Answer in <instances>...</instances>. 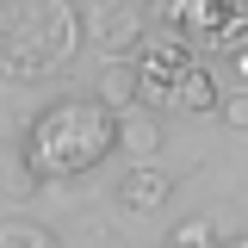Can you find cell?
Masks as SVG:
<instances>
[{"label":"cell","instance_id":"1","mask_svg":"<svg viewBox=\"0 0 248 248\" xmlns=\"http://www.w3.org/2000/svg\"><path fill=\"white\" fill-rule=\"evenodd\" d=\"M106 155H118V118L93 99V93H62L50 106H37L25 124V143H19V161L31 168V180L62 186L93 174Z\"/></svg>","mask_w":248,"mask_h":248},{"label":"cell","instance_id":"2","mask_svg":"<svg viewBox=\"0 0 248 248\" xmlns=\"http://www.w3.org/2000/svg\"><path fill=\"white\" fill-rule=\"evenodd\" d=\"M75 50H81L75 0H0V75L6 81H44L68 68Z\"/></svg>","mask_w":248,"mask_h":248},{"label":"cell","instance_id":"3","mask_svg":"<svg viewBox=\"0 0 248 248\" xmlns=\"http://www.w3.org/2000/svg\"><path fill=\"white\" fill-rule=\"evenodd\" d=\"M174 31L192 50H248V0H174Z\"/></svg>","mask_w":248,"mask_h":248},{"label":"cell","instance_id":"4","mask_svg":"<svg viewBox=\"0 0 248 248\" xmlns=\"http://www.w3.org/2000/svg\"><path fill=\"white\" fill-rule=\"evenodd\" d=\"M81 31L112 62H130L143 50V37H149V13H143V0H93L87 13H81Z\"/></svg>","mask_w":248,"mask_h":248},{"label":"cell","instance_id":"5","mask_svg":"<svg viewBox=\"0 0 248 248\" xmlns=\"http://www.w3.org/2000/svg\"><path fill=\"white\" fill-rule=\"evenodd\" d=\"M168 199H174V174H168V168L143 161V168H124V174H118V205H124V211L155 217Z\"/></svg>","mask_w":248,"mask_h":248},{"label":"cell","instance_id":"6","mask_svg":"<svg viewBox=\"0 0 248 248\" xmlns=\"http://www.w3.org/2000/svg\"><path fill=\"white\" fill-rule=\"evenodd\" d=\"M118 149L130 155V168L155 161V155H161V118H155V112H143V106L118 112Z\"/></svg>","mask_w":248,"mask_h":248},{"label":"cell","instance_id":"7","mask_svg":"<svg viewBox=\"0 0 248 248\" xmlns=\"http://www.w3.org/2000/svg\"><path fill=\"white\" fill-rule=\"evenodd\" d=\"M217 99H223V93H217L211 68H205V62H192L180 81H174V99H168V106H174V112H192V118H199V112H217Z\"/></svg>","mask_w":248,"mask_h":248},{"label":"cell","instance_id":"8","mask_svg":"<svg viewBox=\"0 0 248 248\" xmlns=\"http://www.w3.org/2000/svg\"><path fill=\"white\" fill-rule=\"evenodd\" d=\"M93 99H99L112 118H118V112H130V106H137V62H106V68H99Z\"/></svg>","mask_w":248,"mask_h":248},{"label":"cell","instance_id":"9","mask_svg":"<svg viewBox=\"0 0 248 248\" xmlns=\"http://www.w3.org/2000/svg\"><path fill=\"white\" fill-rule=\"evenodd\" d=\"M0 248H62L44 223H31V217H6L0 223Z\"/></svg>","mask_w":248,"mask_h":248},{"label":"cell","instance_id":"10","mask_svg":"<svg viewBox=\"0 0 248 248\" xmlns=\"http://www.w3.org/2000/svg\"><path fill=\"white\" fill-rule=\"evenodd\" d=\"M161 248H217V223H211V217H180Z\"/></svg>","mask_w":248,"mask_h":248},{"label":"cell","instance_id":"11","mask_svg":"<svg viewBox=\"0 0 248 248\" xmlns=\"http://www.w3.org/2000/svg\"><path fill=\"white\" fill-rule=\"evenodd\" d=\"M217 118L230 124V130H242V137H248V87L223 93V99H217Z\"/></svg>","mask_w":248,"mask_h":248},{"label":"cell","instance_id":"12","mask_svg":"<svg viewBox=\"0 0 248 248\" xmlns=\"http://www.w3.org/2000/svg\"><path fill=\"white\" fill-rule=\"evenodd\" d=\"M0 186H6L13 199H31V192H37V180H31V168H25V161H19V168H6V174H0Z\"/></svg>","mask_w":248,"mask_h":248},{"label":"cell","instance_id":"13","mask_svg":"<svg viewBox=\"0 0 248 248\" xmlns=\"http://www.w3.org/2000/svg\"><path fill=\"white\" fill-rule=\"evenodd\" d=\"M230 68H236V81L248 87V50H236V56H230Z\"/></svg>","mask_w":248,"mask_h":248},{"label":"cell","instance_id":"14","mask_svg":"<svg viewBox=\"0 0 248 248\" xmlns=\"http://www.w3.org/2000/svg\"><path fill=\"white\" fill-rule=\"evenodd\" d=\"M217 248H248V236H230V242H217Z\"/></svg>","mask_w":248,"mask_h":248}]
</instances>
